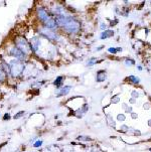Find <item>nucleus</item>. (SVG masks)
<instances>
[{"label":"nucleus","mask_w":151,"mask_h":152,"mask_svg":"<svg viewBox=\"0 0 151 152\" xmlns=\"http://www.w3.org/2000/svg\"><path fill=\"white\" fill-rule=\"evenodd\" d=\"M106 27H107V25L106 24H104V23H102V25H101V28H102V29H105V30H106Z\"/></svg>","instance_id":"obj_24"},{"label":"nucleus","mask_w":151,"mask_h":152,"mask_svg":"<svg viewBox=\"0 0 151 152\" xmlns=\"http://www.w3.org/2000/svg\"><path fill=\"white\" fill-rule=\"evenodd\" d=\"M53 12L55 16H65V9L61 5H57L55 8H53Z\"/></svg>","instance_id":"obj_10"},{"label":"nucleus","mask_w":151,"mask_h":152,"mask_svg":"<svg viewBox=\"0 0 151 152\" xmlns=\"http://www.w3.org/2000/svg\"><path fill=\"white\" fill-rule=\"evenodd\" d=\"M14 45L16 46L18 50L23 53L25 56H28L32 53L31 48H30L29 45V42H27V39L21 35H17V37H14Z\"/></svg>","instance_id":"obj_1"},{"label":"nucleus","mask_w":151,"mask_h":152,"mask_svg":"<svg viewBox=\"0 0 151 152\" xmlns=\"http://www.w3.org/2000/svg\"><path fill=\"white\" fill-rule=\"evenodd\" d=\"M63 30L68 34H77L81 30V23L76 18L70 16L69 21L66 23L65 26L63 27Z\"/></svg>","instance_id":"obj_2"},{"label":"nucleus","mask_w":151,"mask_h":152,"mask_svg":"<svg viewBox=\"0 0 151 152\" xmlns=\"http://www.w3.org/2000/svg\"><path fill=\"white\" fill-rule=\"evenodd\" d=\"M35 13H36V17L38 18V20H39L40 22H42L43 24H44V23L50 18V15L48 14L47 8L42 6V5L36 7V11H35Z\"/></svg>","instance_id":"obj_5"},{"label":"nucleus","mask_w":151,"mask_h":152,"mask_svg":"<svg viewBox=\"0 0 151 152\" xmlns=\"http://www.w3.org/2000/svg\"><path fill=\"white\" fill-rule=\"evenodd\" d=\"M71 91V87L70 86H65L63 88H60V89L58 90V93H57V96L58 97H63V96H66V95H68L69 93Z\"/></svg>","instance_id":"obj_9"},{"label":"nucleus","mask_w":151,"mask_h":152,"mask_svg":"<svg viewBox=\"0 0 151 152\" xmlns=\"http://www.w3.org/2000/svg\"><path fill=\"white\" fill-rule=\"evenodd\" d=\"M150 151H151V148H150Z\"/></svg>","instance_id":"obj_25"},{"label":"nucleus","mask_w":151,"mask_h":152,"mask_svg":"<svg viewBox=\"0 0 151 152\" xmlns=\"http://www.w3.org/2000/svg\"><path fill=\"white\" fill-rule=\"evenodd\" d=\"M29 45H30V48H31V51H36L39 50V46H40V39L38 37H32L30 38L29 40Z\"/></svg>","instance_id":"obj_7"},{"label":"nucleus","mask_w":151,"mask_h":152,"mask_svg":"<svg viewBox=\"0 0 151 152\" xmlns=\"http://www.w3.org/2000/svg\"><path fill=\"white\" fill-rule=\"evenodd\" d=\"M43 26L48 28V29H50V30H53V29H55V28H58V24H57L55 19L53 18V17H50V18L43 24Z\"/></svg>","instance_id":"obj_8"},{"label":"nucleus","mask_w":151,"mask_h":152,"mask_svg":"<svg viewBox=\"0 0 151 152\" xmlns=\"http://www.w3.org/2000/svg\"><path fill=\"white\" fill-rule=\"evenodd\" d=\"M114 35V31L113 30H109V29H106V30H104L103 32L101 33V39H106V38H109V37H113Z\"/></svg>","instance_id":"obj_12"},{"label":"nucleus","mask_w":151,"mask_h":152,"mask_svg":"<svg viewBox=\"0 0 151 152\" xmlns=\"http://www.w3.org/2000/svg\"><path fill=\"white\" fill-rule=\"evenodd\" d=\"M7 79V74L5 73V71L0 66V83H4Z\"/></svg>","instance_id":"obj_13"},{"label":"nucleus","mask_w":151,"mask_h":152,"mask_svg":"<svg viewBox=\"0 0 151 152\" xmlns=\"http://www.w3.org/2000/svg\"><path fill=\"white\" fill-rule=\"evenodd\" d=\"M38 32H39V34H42V37H44L45 38H47L48 40H50V42H57L58 39V34L57 32L53 31V30L48 29V28L44 27L43 25L38 28Z\"/></svg>","instance_id":"obj_4"},{"label":"nucleus","mask_w":151,"mask_h":152,"mask_svg":"<svg viewBox=\"0 0 151 152\" xmlns=\"http://www.w3.org/2000/svg\"><path fill=\"white\" fill-rule=\"evenodd\" d=\"M106 78H107L106 72L99 71L98 73H97V76H96V81L98 82V83H102V82H104L105 80H106Z\"/></svg>","instance_id":"obj_11"},{"label":"nucleus","mask_w":151,"mask_h":152,"mask_svg":"<svg viewBox=\"0 0 151 152\" xmlns=\"http://www.w3.org/2000/svg\"><path fill=\"white\" fill-rule=\"evenodd\" d=\"M118 120L124 121L125 120V116L124 115H118Z\"/></svg>","instance_id":"obj_21"},{"label":"nucleus","mask_w":151,"mask_h":152,"mask_svg":"<svg viewBox=\"0 0 151 152\" xmlns=\"http://www.w3.org/2000/svg\"><path fill=\"white\" fill-rule=\"evenodd\" d=\"M8 55L11 56H13V58H16V61H24L25 58H26V56H25L23 53H21V51H20L15 45H12L11 48H9Z\"/></svg>","instance_id":"obj_6"},{"label":"nucleus","mask_w":151,"mask_h":152,"mask_svg":"<svg viewBox=\"0 0 151 152\" xmlns=\"http://www.w3.org/2000/svg\"><path fill=\"white\" fill-rule=\"evenodd\" d=\"M125 64H126L127 66H134V61L133 60H130V58H127V60H125Z\"/></svg>","instance_id":"obj_18"},{"label":"nucleus","mask_w":151,"mask_h":152,"mask_svg":"<svg viewBox=\"0 0 151 152\" xmlns=\"http://www.w3.org/2000/svg\"><path fill=\"white\" fill-rule=\"evenodd\" d=\"M42 145V140H37L36 142H35L34 144H33V146H34V147H40V146Z\"/></svg>","instance_id":"obj_20"},{"label":"nucleus","mask_w":151,"mask_h":152,"mask_svg":"<svg viewBox=\"0 0 151 152\" xmlns=\"http://www.w3.org/2000/svg\"><path fill=\"white\" fill-rule=\"evenodd\" d=\"M127 81H129L130 83H132V84H139L140 80H139V78H138V77L130 76V77H128V78H127Z\"/></svg>","instance_id":"obj_14"},{"label":"nucleus","mask_w":151,"mask_h":152,"mask_svg":"<svg viewBox=\"0 0 151 152\" xmlns=\"http://www.w3.org/2000/svg\"><path fill=\"white\" fill-rule=\"evenodd\" d=\"M112 102L113 103H117V102H119V98L118 97H114V99H112Z\"/></svg>","instance_id":"obj_22"},{"label":"nucleus","mask_w":151,"mask_h":152,"mask_svg":"<svg viewBox=\"0 0 151 152\" xmlns=\"http://www.w3.org/2000/svg\"><path fill=\"white\" fill-rule=\"evenodd\" d=\"M95 63H97V60L96 58H90V60H89V61H88V66H93Z\"/></svg>","instance_id":"obj_19"},{"label":"nucleus","mask_w":151,"mask_h":152,"mask_svg":"<svg viewBox=\"0 0 151 152\" xmlns=\"http://www.w3.org/2000/svg\"><path fill=\"white\" fill-rule=\"evenodd\" d=\"M25 114V112H24V111H20V112H18V113H17V114H15L14 115V119H19V118L20 117H22V116H23Z\"/></svg>","instance_id":"obj_17"},{"label":"nucleus","mask_w":151,"mask_h":152,"mask_svg":"<svg viewBox=\"0 0 151 152\" xmlns=\"http://www.w3.org/2000/svg\"><path fill=\"white\" fill-rule=\"evenodd\" d=\"M25 65L22 61H13L10 64V72L9 74L11 75V77L13 78H19L24 72Z\"/></svg>","instance_id":"obj_3"},{"label":"nucleus","mask_w":151,"mask_h":152,"mask_svg":"<svg viewBox=\"0 0 151 152\" xmlns=\"http://www.w3.org/2000/svg\"><path fill=\"white\" fill-rule=\"evenodd\" d=\"M63 76H60L58 77L57 79L55 80V82H53V85L57 87H60L61 84H63Z\"/></svg>","instance_id":"obj_15"},{"label":"nucleus","mask_w":151,"mask_h":152,"mask_svg":"<svg viewBox=\"0 0 151 152\" xmlns=\"http://www.w3.org/2000/svg\"><path fill=\"white\" fill-rule=\"evenodd\" d=\"M9 118H10L9 114H5V115H4V117H3V119H4V120H7V119H9Z\"/></svg>","instance_id":"obj_23"},{"label":"nucleus","mask_w":151,"mask_h":152,"mask_svg":"<svg viewBox=\"0 0 151 152\" xmlns=\"http://www.w3.org/2000/svg\"><path fill=\"white\" fill-rule=\"evenodd\" d=\"M122 50V48H108V51L110 53H113V55H115L116 53H119V51H121Z\"/></svg>","instance_id":"obj_16"}]
</instances>
